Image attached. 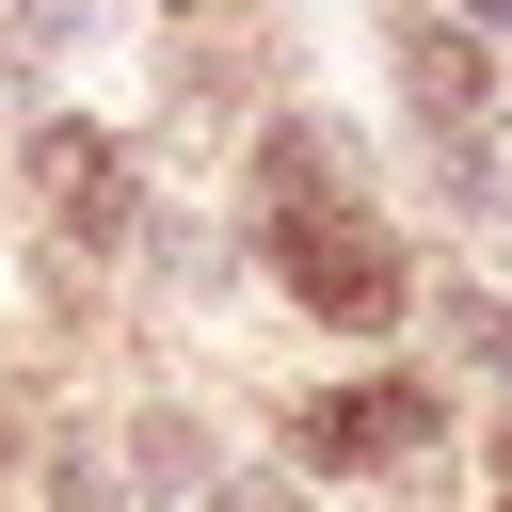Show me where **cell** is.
Here are the masks:
<instances>
[{"label": "cell", "instance_id": "cell-10", "mask_svg": "<svg viewBox=\"0 0 512 512\" xmlns=\"http://www.w3.org/2000/svg\"><path fill=\"white\" fill-rule=\"evenodd\" d=\"M192 16H224V0H192Z\"/></svg>", "mask_w": 512, "mask_h": 512}, {"label": "cell", "instance_id": "cell-7", "mask_svg": "<svg viewBox=\"0 0 512 512\" xmlns=\"http://www.w3.org/2000/svg\"><path fill=\"white\" fill-rule=\"evenodd\" d=\"M224 512H304V496L288 480H224Z\"/></svg>", "mask_w": 512, "mask_h": 512}, {"label": "cell", "instance_id": "cell-9", "mask_svg": "<svg viewBox=\"0 0 512 512\" xmlns=\"http://www.w3.org/2000/svg\"><path fill=\"white\" fill-rule=\"evenodd\" d=\"M496 512H512V464H496Z\"/></svg>", "mask_w": 512, "mask_h": 512}, {"label": "cell", "instance_id": "cell-8", "mask_svg": "<svg viewBox=\"0 0 512 512\" xmlns=\"http://www.w3.org/2000/svg\"><path fill=\"white\" fill-rule=\"evenodd\" d=\"M464 16H480V32H512V0H448V32H464Z\"/></svg>", "mask_w": 512, "mask_h": 512}, {"label": "cell", "instance_id": "cell-6", "mask_svg": "<svg viewBox=\"0 0 512 512\" xmlns=\"http://www.w3.org/2000/svg\"><path fill=\"white\" fill-rule=\"evenodd\" d=\"M64 512H112V480H96V448H64Z\"/></svg>", "mask_w": 512, "mask_h": 512}, {"label": "cell", "instance_id": "cell-4", "mask_svg": "<svg viewBox=\"0 0 512 512\" xmlns=\"http://www.w3.org/2000/svg\"><path fill=\"white\" fill-rule=\"evenodd\" d=\"M304 448L320 464H416L432 448V400L416 384H336V400H304Z\"/></svg>", "mask_w": 512, "mask_h": 512}, {"label": "cell", "instance_id": "cell-3", "mask_svg": "<svg viewBox=\"0 0 512 512\" xmlns=\"http://www.w3.org/2000/svg\"><path fill=\"white\" fill-rule=\"evenodd\" d=\"M384 80H400L432 128H480V112H496V80H480V48H464L448 16H384Z\"/></svg>", "mask_w": 512, "mask_h": 512}, {"label": "cell", "instance_id": "cell-1", "mask_svg": "<svg viewBox=\"0 0 512 512\" xmlns=\"http://www.w3.org/2000/svg\"><path fill=\"white\" fill-rule=\"evenodd\" d=\"M272 256H288V288H304L336 336H384V320H400V256H384V224H352V208H272Z\"/></svg>", "mask_w": 512, "mask_h": 512}, {"label": "cell", "instance_id": "cell-5", "mask_svg": "<svg viewBox=\"0 0 512 512\" xmlns=\"http://www.w3.org/2000/svg\"><path fill=\"white\" fill-rule=\"evenodd\" d=\"M464 352H480V368H512V304H464Z\"/></svg>", "mask_w": 512, "mask_h": 512}, {"label": "cell", "instance_id": "cell-2", "mask_svg": "<svg viewBox=\"0 0 512 512\" xmlns=\"http://www.w3.org/2000/svg\"><path fill=\"white\" fill-rule=\"evenodd\" d=\"M32 192H48V224H64V240H96V256H128V224H144L128 144H112V128H80V112H48V128H32Z\"/></svg>", "mask_w": 512, "mask_h": 512}]
</instances>
